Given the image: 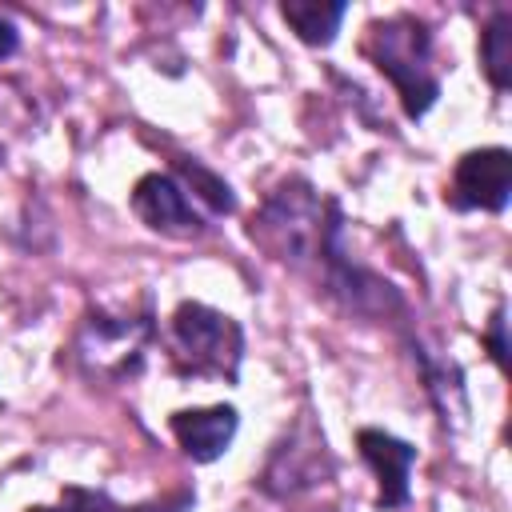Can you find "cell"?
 Masks as SVG:
<instances>
[{
	"label": "cell",
	"instance_id": "6da1fadb",
	"mask_svg": "<svg viewBox=\"0 0 512 512\" xmlns=\"http://www.w3.org/2000/svg\"><path fill=\"white\" fill-rule=\"evenodd\" d=\"M340 224L344 220H340L336 200L320 196L308 180H284L260 204L248 236L272 260L308 276L324 296L340 300L356 316L388 320L392 312H404V300L396 296L388 280L348 260V252L340 248Z\"/></svg>",
	"mask_w": 512,
	"mask_h": 512
},
{
	"label": "cell",
	"instance_id": "7a4b0ae2",
	"mask_svg": "<svg viewBox=\"0 0 512 512\" xmlns=\"http://www.w3.org/2000/svg\"><path fill=\"white\" fill-rule=\"evenodd\" d=\"M364 56L372 60L376 72H384L396 84L408 120H420L436 104L440 76L432 68V32L420 16L396 12L384 20H372L364 36Z\"/></svg>",
	"mask_w": 512,
	"mask_h": 512
},
{
	"label": "cell",
	"instance_id": "3957f363",
	"mask_svg": "<svg viewBox=\"0 0 512 512\" xmlns=\"http://www.w3.org/2000/svg\"><path fill=\"white\" fill-rule=\"evenodd\" d=\"M168 360L184 380H228L236 384L244 360V332L232 316L184 300L168 320Z\"/></svg>",
	"mask_w": 512,
	"mask_h": 512
},
{
	"label": "cell",
	"instance_id": "277c9868",
	"mask_svg": "<svg viewBox=\"0 0 512 512\" xmlns=\"http://www.w3.org/2000/svg\"><path fill=\"white\" fill-rule=\"evenodd\" d=\"M152 336L148 316H104L96 312L80 336V360L96 376H132L144 360V344Z\"/></svg>",
	"mask_w": 512,
	"mask_h": 512
},
{
	"label": "cell",
	"instance_id": "5b68a950",
	"mask_svg": "<svg viewBox=\"0 0 512 512\" xmlns=\"http://www.w3.org/2000/svg\"><path fill=\"white\" fill-rule=\"evenodd\" d=\"M132 212L160 236H200L204 232V212L196 196L184 188L180 176L168 172H148L132 188Z\"/></svg>",
	"mask_w": 512,
	"mask_h": 512
},
{
	"label": "cell",
	"instance_id": "8992f818",
	"mask_svg": "<svg viewBox=\"0 0 512 512\" xmlns=\"http://www.w3.org/2000/svg\"><path fill=\"white\" fill-rule=\"evenodd\" d=\"M512 196V156L508 148H476L464 152L452 184H448V204L460 212H504Z\"/></svg>",
	"mask_w": 512,
	"mask_h": 512
},
{
	"label": "cell",
	"instance_id": "52a82bcc",
	"mask_svg": "<svg viewBox=\"0 0 512 512\" xmlns=\"http://www.w3.org/2000/svg\"><path fill=\"white\" fill-rule=\"evenodd\" d=\"M356 448L364 456V464L376 472L380 480V496H376V508L392 512V508H404L408 504V472L416 464V448L408 440H396L380 428H360L356 432Z\"/></svg>",
	"mask_w": 512,
	"mask_h": 512
},
{
	"label": "cell",
	"instance_id": "ba28073f",
	"mask_svg": "<svg viewBox=\"0 0 512 512\" xmlns=\"http://www.w3.org/2000/svg\"><path fill=\"white\" fill-rule=\"evenodd\" d=\"M236 424H240V416H236L232 404L184 408V412H172V420H168L176 444L196 464H212L216 456H224L228 444H232V436H236Z\"/></svg>",
	"mask_w": 512,
	"mask_h": 512
},
{
	"label": "cell",
	"instance_id": "9c48e42d",
	"mask_svg": "<svg viewBox=\"0 0 512 512\" xmlns=\"http://www.w3.org/2000/svg\"><path fill=\"white\" fill-rule=\"evenodd\" d=\"M196 504L192 492H176L168 500H148V504H116L108 492L100 488H80V484H68L60 492V504H40V508H28V512H188Z\"/></svg>",
	"mask_w": 512,
	"mask_h": 512
},
{
	"label": "cell",
	"instance_id": "30bf717a",
	"mask_svg": "<svg viewBox=\"0 0 512 512\" xmlns=\"http://www.w3.org/2000/svg\"><path fill=\"white\" fill-rule=\"evenodd\" d=\"M280 16L304 44H332L340 32V20L348 16V4L340 0H284Z\"/></svg>",
	"mask_w": 512,
	"mask_h": 512
},
{
	"label": "cell",
	"instance_id": "8fae6325",
	"mask_svg": "<svg viewBox=\"0 0 512 512\" xmlns=\"http://www.w3.org/2000/svg\"><path fill=\"white\" fill-rule=\"evenodd\" d=\"M480 64L496 92H508L512 84V16L508 8H496V16L480 32Z\"/></svg>",
	"mask_w": 512,
	"mask_h": 512
},
{
	"label": "cell",
	"instance_id": "7c38bea8",
	"mask_svg": "<svg viewBox=\"0 0 512 512\" xmlns=\"http://www.w3.org/2000/svg\"><path fill=\"white\" fill-rule=\"evenodd\" d=\"M176 176L188 180L184 188L196 192V204H204L212 216H228V212H236V196H232V188H228L216 172H208L204 164H196V160H176Z\"/></svg>",
	"mask_w": 512,
	"mask_h": 512
},
{
	"label": "cell",
	"instance_id": "4fadbf2b",
	"mask_svg": "<svg viewBox=\"0 0 512 512\" xmlns=\"http://www.w3.org/2000/svg\"><path fill=\"white\" fill-rule=\"evenodd\" d=\"M492 356H496V364L504 368V360H508V344H504V308H496V316H492Z\"/></svg>",
	"mask_w": 512,
	"mask_h": 512
},
{
	"label": "cell",
	"instance_id": "5bb4252c",
	"mask_svg": "<svg viewBox=\"0 0 512 512\" xmlns=\"http://www.w3.org/2000/svg\"><path fill=\"white\" fill-rule=\"evenodd\" d=\"M16 48H20V32H16V24H12L8 16H0V60H8Z\"/></svg>",
	"mask_w": 512,
	"mask_h": 512
}]
</instances>
